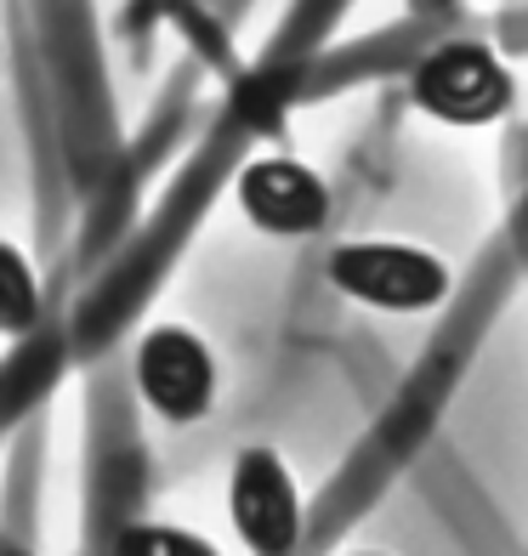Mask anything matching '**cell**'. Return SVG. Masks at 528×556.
Segmentation results:
<instances>
[{
    "label": "cell",
    "instance_id": "277c9868",
    "mask_svg": "<svg viewBox=\"0 0 528 556\" xmlns=\"http://www.w3.org/2000/svg\"><path fill=\"white\" fill-rule=\"evenodd\" d=\"M228 522L244 556H290L301 545V489L279 448L250 443L228 466Z\"/></svg>",
    "mask_w": 528,
    "mask_h": 556
},
{
    "label": "cell",
    "instance_id": "8992f818",
    "mask_svg": "<svg viewBox=\"0 0 528 556\" xmlns=\"http://www.w3.org/2000/svg\"><path fill=\"white\" fill-rule=\"evenodd\" d=\"M46 318L40 273L12 239H0V341H29Z\"/></svg>",
    "mask_w": 528,
    "mask_h": 556
},
{
    "label": "cell",
    "instance_id": "6da1fadb",
    "mask_svg": "<svg viewBox=\"0 0 528 556\" xmlns=\"http://www.w3.org/2000/svg\"><path fill=\"white\" fill-rule=\"evenodd\" d=\"M410 103L455 131H483L517 109V74L483 40H438L410 68Z\"/></svg>",
    "mask_w": 528,
    "mask_h": 556
},
{
    "label": "cell",
    "instance_id": "52a82bcc",
    "mask_svg": "<svg viewBox=\"0 0 528 556\" xmlns=\"http://www.w3.org/2000/svg\"><path fill=\"white\" fill-rule=\"evenodd\" d=\"M109 556H222V551H216V540L199 534V528L131 517V522H120V534L109 540Z\"/></svg>",
    "mask_w": 528,
    "mask_h": 556
},
{
    "label": "cell",
    "instance_id": "7a4b0ae2",
    "mask_svg": "<svg viewBox=\"0 0 528 556\" xmlns=\"http://www.w3.org/2000/svg\"><path fill=\"white\" fill-rule=\"evenodd\" d=\"M324 278L352 307L392 318H415L449 301V267L404 239H347L324 256Z\"/></svg>",
    "mask_w": 528,
    "mask_h": 556
},
{
    "label": "cell",
    "instance_id": "ba28073f",
    "mask_svg": "<svg viewBox=\"0 0 528 556\" xmlns=\"http://www.w3.org/2000/svg\"><path fill=\"white\" fill-rule=\"evenodd\" d=\"M341 556H387V551H341Z\"/></svg>",
    "mask_w": 528,
    "mask_h": 556
},
{
    "label": "cell",
    "instance_id": "5b68a950",
    "mask_svg": "<svg viewBox=\"0 0 528 556\" xmlns=\"http://www.w3.org/2000/svg\"><path fill=\"white\" fill-rule=\"evenodd\" d=\"M234 205L267 239H318L330 222V182L290 154H256L234 176Z\"/></svg>",
    "mask_w": 528,
    "mask_h": 556
},
{
    "label": "cell",
    "instance_id": "3957f363",
    "mask_svg": "<svg viewBox=\"0 0 528 556\" xmlns=\"http://www.w3.org/2000/svg\"><path fill=\"white\" fill-rule=\"evenodd\" d=\"M131 381L148 415L165 426H199L216 409V352L188 324H148L131 346Z\"/></svg>",
    "mask_w": 528,
    "mask_h": 556
}]
</instances>
